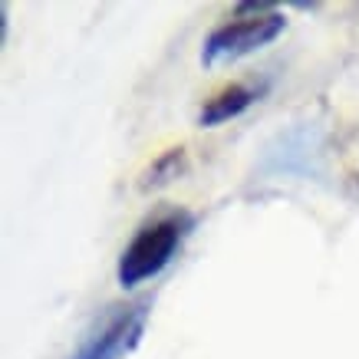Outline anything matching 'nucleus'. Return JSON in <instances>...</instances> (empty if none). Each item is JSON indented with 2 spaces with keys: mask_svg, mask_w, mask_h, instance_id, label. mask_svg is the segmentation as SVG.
I'll return each instance as SVG.
<instances>
[{
  "mask_svg": "<svg viewBox=\"0 0 359 359\" xmlns=\"http://www.w3.org/2000/svg\"><path fill=\"white\" fill-rule=\"evenodd\" d=\"M261 96V86H248V83H231V86L218 89L211 99H205V106L198 112V122L201 126H218V122H228L234 116L248 109L254 99Z\"/></svg>",
  "mask_w": 359,
  "mask_h": 359,
  "instance_id": "obj_4",
  "label": "nucleus"
},
{
  "mask_svg": "<svg viewBox=\"0 0 359 359\" xmlns=\"http://www.w3.org/2000/svg\"><path fill=\"white\" fill-rule=\"evenodd\" d=\"M241 17L221 23L218 30L208 33L205 50H201V63L218 66L228 60H241V56L254 53L277 40L287 27L283 13H277L271 4H241Z\"/></svg>",
  "mask_w": 359,
  "mask_h": 359,
  "instance_id": "obj_2",
  "label": "nucleus"
},
{
  "mask_svg": "<svg viewBox=\"0 0 359 359\" xmlns=\"http://www.w3.org/2000/svg\"><path fill=\"white\" fill-rule=\"evenodd\" d=\"M185 168V152L182 149H172V152H165L162 158H155L152 168L145 172V182L142 188H158V185H168L172 178H178V172Z\"/></svg>",
  "mask_w": 359,
  "mask_h": 359,
  "instance_id": "obj_5",
  "label": "nucleus"
},
{
  "mask_svg": "<svg viewBox=\"0 0 359 359\" xmlns=\"http://www.w3.org/2000/svg\"><path fill=\"white\" fill-rule=\"evenodd\" d=\"M149 306L129 304V306H109L96 320V327L86 333V339L76 346L69 359H122L139 346L145 333Z\"/></svg>",
  "mask_w": 359,
  "mask_h": 359,
  "instance_id": "obj_3",
  "label": "nucleus"
},
{
  "mask_svg": "<svg viewBox=\"0 0 359 359\" xmlns=\"http://www.w3.org/2000/svg\"><path fill=\"white\" fill-rule=\"evenodd\" d=\"M188 228H191V218L185 211H175V215H165V218L149 221L145 228L129 241V248L122 250L119 257V283L122 287H139L149 277L162 273L168 264H172L178 244L185 241Z\"/></svg>",
  "mask_w": 359,
  "mask_h": 359,
  "instance_id": "obj_1",
  "label": "nucleus"
}]
</instances>
